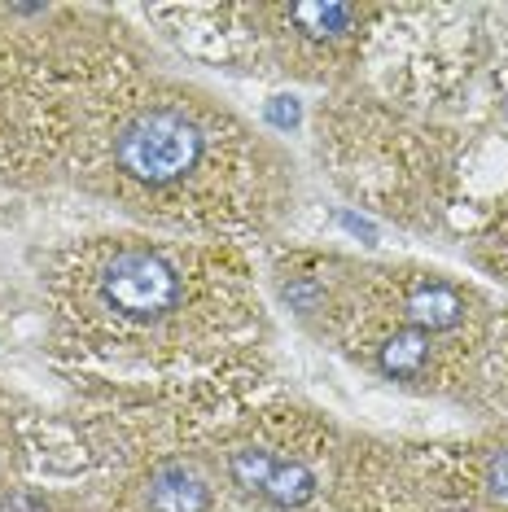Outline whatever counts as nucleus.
Segmentation results:
<instances>
[{"instance_id":"nucleus-1","label":"nucleus","mask_w":508,"mask_h":512,"mask_svg":"<svg viewBox=\"0 0 508 512\" xmlns=\"http://www.w3.org/2000/svg\"><path fill=\"white\" fill-rule=\"evenodd\" d=\"M202 158V132L189 114L154 106L127 119L114 136V162L127 180L163 189V184L189 176Z\"/></svg>"},{"instance_id":"nucleus-2","label":"nucleus","mask_w":508,"mask_h":512,"mask_svg":"<svg viewBox=\"0 0 508 512\" xmlns=\"http://www.w3.org/2000/svg\"><path fill=\"white\" fill-rule=\"evenodd\" d=\"M101 302L119 320L132 324H154L176 311L180 302V276L163 254L127 246L114 250V259L101 267Z\"/></svg>"},{"instance_id":"nucleus-3","label":"nucleus","mask_w":508,"mask_h":512,"mask_svg":"<svg viewBox=\"0 0 508 512\" xmlns=\"http://www.w3.org/2000/svg\"><path fill=\"white\" fill-rule=\"evenodd\" d=\"M206 508H211V491L184 464H167V469L149 477V512H206Z\"/></svg>"},{"instance_id":"nucleus-4","label":"nucleus","mask_w":508,"mask_h":512,"mask_svg":"<svg viewBox=\"0 0 508 512\" xmlns=\"http://www.w3.org/2000/svg\"><path fill=\"white\" fill-rule=\"evenodd\" d=\"M460 316H465V298H460V289L434 281V285H421L417 294L408 298V320L412 329L421 333H447L456 329Z\"/></svg>"},{"instance_id":"nucleus-5","label":"nucleus","mask_w":508,"mask_h":512,"mask_svg":"<svg viewBox=\"0 0 508 512\" xmlns=\"http://www.w3.org/2000/svg\"><path fill=\"white\" fill-rule=\"evenodd\" d=\"M425 359H430V333H421V329H399V333H390L386 342H381V351H377L381 372H386V377H395V381L421 377V372H425Z\"/></svg>"},{"instance_id":"nucleus-6","label":"nucleus","mask_w":508,"mask_h":512,"mask_svg":"<svg viewBox=\"0 0 508 512\" xmlns=\"http://www.w3.org/2000/svg\"><path fill=\"white\" fill-rule=\"evenodd\" d=\"M263 495L272 499V504H281V508H303L311 495H316V473L307 469V464H276L272 477H268V486H263Z\"/></svg>"},{"instance_id":"nucleus-7","label":"nucleus","mask_w":508,"mask_h":512,"mask_svg":"<svg viewBox=\"0 0 508 512\" xmlns=\"http://www.w3.org/2000/svg\"><path fill=\"white\" fill-rule=\"evenodd\" d=\"M290 14H294V22H303L307 36H342L355 22L351 5H294Z\"/></svg>"},{"instance_id":"nucleus-8","label":"nucleus","mask_w":508,"mask_h":512,"mask_svg":"<svg viewBox=\"0 0 508 512\" xmlns=\"http://www.w3.org/2000/svg\"><path fill=\"white\" fill-rule=\"evenodd\" d=\"M272 469H276V460H272V451H263V447H241V451H233V460H228V473H233V482L241 491H263Z\"/></svg>"},{"instance_id":"nucleus-9","label":"nucleus","mask_w":508,"mask_h":512,"mask_svg":"<svg viewBox=\"0 0 508 512\" xmlns=\"http://www.w3.org/2000/svg\"><path fill=\"white\" fill-rule=\"evenodd\" d=\"M268 123L281 127V132H294V127L303 123V110H298L294 97H272L268 101Z\"/></svg>"},{"instance_id":"nucleus-10","label":"nucleus","mask_w":508,"mask_h":512,"mask_svg":"<svg viewBox=\"0 0 508 512\" xmlns=\"http://www.w3.org/2000/svg\"><path fill=\"white\" fill-rule=\"evenodd\" d=\"M491 491L508 499V451H500V456L491 460Z\"/></svg>"},{"instance_id":"nucleus-11","label":"nucleus","mask_w":508,"mask_h":512,"mask_svg":"<svg viewBox=\"0 0 508 512\" xmlns=\"http://www.w3.org/2000/svg\"><path fill=\"white\" fill-rule=\"evenodd\" d=\"M342 224H346V228H351V232H355V237H364V241H373V237H377V228H373V224H368V219H360V215H342Z\"/></svg>"}]
</instances>
